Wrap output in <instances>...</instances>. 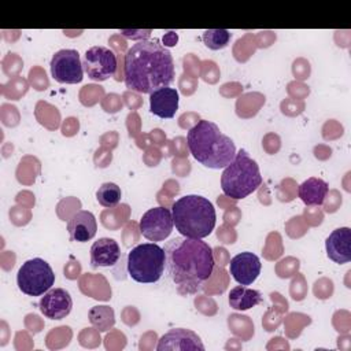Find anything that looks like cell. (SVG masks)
I'll return each mask as SVG.
<instances>
[{
    "instance_id": "cell-1",
    "label": "cell",
    "mask_w": 351,
    "mask_h": 351,
    "mask_svg": "<svg viewBox=\"0 0 351 351\" xmlns=\"http://www.w3.org/2000/svg\"><path fill=\"white\" fill-rule=\"evenodd\" d=\"M166 270L180 295L196 293L211 277L214 254L202 239L178 236L165 245Z\"/></svg>"
},
{
    "instance_id": "cell-2",
    "label": "cell",
    "mask_w": 351,
    "mask_h": 351,
    "mask_svg": "<svg viewBox=\"0 0 351 351\" xmlns=\"http://www.w3.org/2000/svg\"><path fill=\"white\" fill-rule=\"evenodd\" d=\"M123 77L126 88L140 93H152L174 81L173 56L156 38L137 41L125 55Z\"/></svg>"
},
{
    "instance_id": "cell-3",
    "label": "cell",
    "mask_w": 351,
    "mask_h": 351,
    "mask_svg": "<svg viewBox=\"0 0 351 351\" xmlns=\"http://www.w3.org/2000/svg\"><path fill=\"white\" fill-rule=\"evenodd\" d=\"M186 144L192 156L208 169H225L236 156L232 138L211 121H197L188 132Z\"/></svg>"
},
{
    "instance_id": "cell-4",
    "label": "cell",
    "mask_w": 351,
    "mask_h": 351,
    "mask_svg": "<svg viewBox=\"0 0 351 351\" xmlns=\"http://www.w3.org/2000/svg\"><path fill=\"white\" fill-rule=\"evenodd\" d=\"M176 229L185 237L204 239L215 226V208L213 203L199 195H185L171 207Z\"/></svg>"
},
{
    "instance_id": "cell-5",
    "label": "cell",
    "mask_w": 351,
    "mask_h": 351,
    "mask_svg": "<svg viewBox=\"0 0 351 351\" xmlns=\"http://www.w3.org/2000/svg\"><path fill=\"white\" fill-rule=\"evenodd\" d=\"M261 184L262 176L259 166L244 149L236 152L234 159L223 169L221 176L222 192L236 200L247 197Z\"/></svg>"
},
{
    "instance_id": "cell-6",
    "label": "cell",
    "mask_w": 351,
    "mask_h": 351,
    "mask_svg": "<svg viewBox=\"0 0 351 351\" xmlns=\"http://www.w3.org/2000/svg\"><path fill=\"white\" fill-rule=\"evenodd\" d=\"M166 269L165 248L155 243H143L128 254V273L141 284H154L160 280Z\"/></svg>"
},
{
    "instance_id": "cell-7",
    "label": "cell",
    "mask_w": 351,
    "mask_h": 351,
    "mask_svg": "<svg viewBox=\"0 0 351 351\" xmlns=\"http://www.w3.org/2000/svg\"><path fill=\"white\" fill-rule=\"evenodd\" d=\"M16 284L25 295L41 296L55 284V273L48 262L41 258H33L19 267Z\"/></svg>"
},
{
    "instance_id": "cell-8",
    "label": "cell",
    "mask_w": 351,
    "mask_h": 351,
    "mask_svg": "<svg viewBox=\"0 0 351 351\" xmlns=\"http://www.w3.org/2000/svg\"><path fill=\"white\" fill-rule=\"evenodd\" d=\"M82 67L90 80L106 81L115 73L117 56L110 48L95 45L86 49L82 58Z\"/></svg>"
},
{
    "instance_id": "cell-9",
    "label": "cell",
    "mask_w": 351,
    "mask_h": 351,
    "mask_svg": "<svg viewBox=\"0 0 351 351\" xmlns=\"http://www.w3.org/2000/svg\"><path fill=\"white\" fill-rule=\"evenodd\" d=\"M51 74L60 84H78L84 78L82 60L75 49H60L51 59Z\"/></svg>"
},
{
    "instance_id": "cell-10",
    "label": "cell",
    "mask_w": 351,
    "mask_h": 351,
    "mask_svg": "<svg viewBox=\"0 0 351 351\" xmlns=\"http://www.w3.org/2000/svg\"><path fill=\"white\" fill-rule=\"evenodd\" d=\"M171 211L166 207H154L145 211L140 219V232L149 241H163L173 230Z\"/></svg>"
},
{
    "instance_id": "cell-11",
    "label": "cell",
    "mask_w": 351,
    "mask_h": 351,
    "mask_svg": "<svg viewBox=\"0 0 351 351\" xmlns=\"http://www.w3.org/2000/svg\"><path fill=\"white\" fill-rule=\"evenodd\" d=\"M262 263L259 258L250 252H240L229 262V273L240 285H251L261 274Z\"/></svg>"
},
{
    "instance_id": "cell-12",
    "label": "cell",
    "mask_w": 351,
    "mask_h": 351,
    "mask_svg": "<svg viewBox=\"0 0 351 351\" xmlns=\"http://www.w3.org/2000/svg\"><path fill=\"white\" fill-rule=\"evenodd\" d=\"M158 351H185V350H204L200 337L191 329L174 328L166 332L158 341Z\"/></svg>"
},
{
    "instance_id": "cell-13",
    "label": "cell",
    "mask_w": 351,
    "mask_h": 351,
    "mask_svg": "<svg viewBox=\"0 0 351 351\" xmlns=\"http://www.w3.org/2000/svg\"><path fill=\"white\" fill-rule=\"evenodd\" d=\"M40 311L49 319H62L67 317L73 307V299L70 293L63 288H51L41 296Z\"/></svg>"
},
{
    "instance_id": "cell-14",
    "label": "cell",
    "mask_w": 351,
    "mask_h": 351,
    "mask_svg": "<svg viewBox=\"0 0 351 351\" xmlns=\"http://www.w3.org/2000/svg\"><path fill=\"white\" fill-rule=\"evenodd\" d=\"M326 255L335 263L343 265L351 261V230L347 226L335 229L325 241Z\"/></svg>"
},
{
    "instance_id": "cell-15",
    "label": "cell",
    "mask_w": 351,
    "mask_h": 351,
    "mask_svg": "<svg viewBox=\"0 0 351 351\" xmlns=\"http://www.w3.org/2000/svg\"><path fill=\"white\" fill-rule=\"evenodd\" d=\"M178 99L176 88H159L149 93V110L159 118H173L178 110Z\"/></svg>"
},
{
    "instance_id": "cell-16",
    "label": "cell",
    "mask_w": 351,
    "mask_h": 351,
    "mask_svg": "<svg viewBox=\"0 0 351 351\" xmlns=\"http://www.w3.org/2000/svg\"><path fill=\"white\" fill-rule=\"evenodd\" d=\"M70 239L77 243H85L95 237L97 230V222L90 211H77L67 223Z\"/></svg>"
},
{
    "instance_id": "cell-17",
    "label": "cell",
    "mask_w": 351,
    "mask_h": 351,
    "mask_svg": "<svg viewBox=\"0 0 351 351\" xmlns=\"http://www.w3.org/2000/svg\"><path fill=\"white\" fill-rule=\"evenodd\" d=\"M121 258L119 244L110 237H101L90 247V265L93 267L114 266Z\"/></svg>"
},
{
    "instance_id": "cell-18",
    "label": "cell",
    "mask_w": 351,
    "mask_h": 351,
    "mask_svg": "<svg viewBox=\"0 0 351 351\" xmlns=\"http://www.w3.org/2000/svg\"><path fill=\"white\" fill-rule=\"evenodd\" d=\"M328 189L329 186L322 178L310 177L299 185L298 195L306 206H321L328 195Z\"/></svg>"
},
{
    "instance_id": "cell-19",
    "label": "cell",
    "mask_w": 351,
    "mask_h": 351,
    "mask_svg": "<svg viewBox=\"0 0 351 351\" xmlns=\"http://www.w3.org/2000/svg\"><path fill=\"white\" fill-rule=\"evenodd\" d=\"M262 303V295L259 291L248 288L245 285H236L229 292V304L234 310H248Z\"/></svg>"
},
{
    "instance_id": "cell-20",
    "label": "cell",
    "mask_w": 351,
    "mask_h": 351,
    "mask_svg": "<svg viewBox=\"0 0 351 351\" xmlns=\"http://www.w3.org/2000/svg\"><path fill=\"white\" fill-rule=\"evenodd\" d=\"M121 188L114 182H104L99 186L96 192V199L99 204H101L106 208H112L121 202Z\"/></svg>"
},
{
    "instance_id": "cell-21",
    "label": "cell",
    "mask_w": 351,
    "mask_h": 351,
    "mask_svg": "<svg viewBox=\"0 0 351 351\" xmlns=\"http://www.w3.org/2000/svg\"><path fill=\"white\" fill-rule=\"evenodd\" d=\"M89 321L99 330H107L114 324V311L108 306H95L89 310Z\"/></svg>"
},
{
    "instance_id": "cell-22",
    "label": "cell",
    "mask_w": 351,
    "mask_h": 351,
    "mask_svg": "<svg viewBox=\"0 0 351 351\" xmlns=\"http://www.w3.org/2000/svg\"><path fill=\"white\" fill-rule=\"evenodd\" d=\"M232 33L226 29H208L203 33V41L210 49H222L230 41Z\"/></svg>"
}]
</instances>
